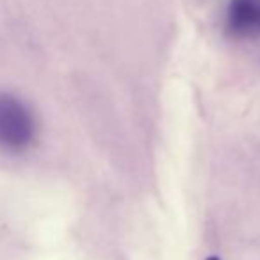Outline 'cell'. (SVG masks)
<instances>
[{"label":"cell","mask_w":260,"mask_h":260,"mask_svg":"<svg viewBox=\"0 0 260 260\" xmlns=\"http://www.w3.org/2000/svg\"><path fill=\"white\" fill-rule=\"evenodd\" d=\"M226 27L232 36L241 40L260 38V0H230Z\"/></svg>","instance_id":"7a4b0ae2"},{"label":"cell","mask_w":260,"mask_h":260,"mask_svg":"<svg viewBox=\"0 0 260 260\" xmlns=\"http://www.w3.org/2000/svg\"><path fill=\"white\" fill-rule=\"evenodd\" d=\"M36 123L30 111L15 96L0 94V148L23 152L34 141Z\"/></svg>","instance_id":"6da1fadb"},{"label":"cell","mask_w":260,"mask_h":260,"mask_svg":"<svg viewBox=\"0 0 260 260\" xmlns=\"http://www.w3.org/2000/svg\"><path fill=\"white\" fill-rule=\"evenodd\" d=\"M207 260H219V258H217V256H209Z\"/></svg>","instance_id":"3957f363"}]
</instances>
